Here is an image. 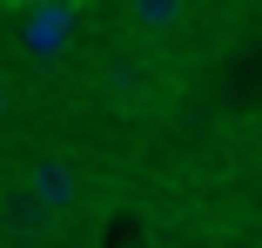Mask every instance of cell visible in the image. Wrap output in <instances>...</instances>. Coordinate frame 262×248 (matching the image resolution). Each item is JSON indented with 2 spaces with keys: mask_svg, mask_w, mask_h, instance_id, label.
I'll return each instance as SVG.
<instances>
[{
  "mask_svg": "<svg viewBox=\"0 0 262 248\" xmlns=\"http://www.w3.org/2000/svg\"><path fill=\"white\" fill-rule=\"evenodd\" d=\"M175 87H182V67L168 61V47L115 40L108 54L94 61V94H101L115 114H155Z\"/></svg>",
  "mask_w": 262,
  "mask_h": 248,
  "instance_id": "cell-1",
  "label": "cell"
},
{
  "mask_svg": "<svg viewBox=\"0 0 262 248\" xmlns=\"http://www.w3.org/2000/svg\"><path fill=\"white\" fill-rule=\"evenodd\" d=\"M20 188L61 221V215H74V208L88 202V168H81L74 155H34V161L20 168Z\"/></svg>",
  "mask_w": 262,
  "mask_h": 248,
  "instance_id": "cell-2",
  "label": "cell"
},
{
  "mask_svg": "<svg viewBox=\"0 0 262 248\" xmlns=\"http://www.w3.org/2000/svg\"><path fill=\"white\" fill-rule=\"evenodd\" d=\"M121 20H128V40L168 47V40L195 20V7H188V0H128V7H121Z\"/></svg>",
  "mask_w": 262,
  "mask_h": 248,
  "instance_id": "cell-3",
  "label": "cell"
},
{
  "mask_svg": "<svg viewBox=\"0 0 262 248\" xmlns=\"http://www.w3.org/2000/svg\"><path fill=\"white\" fill-rule=\"evenodd\" d=\"M47 221H54V215H47V208L34 202L27 188H7V194H0V228H7L14 241H34V235H47Z\"/></svg>",
  "mask_w": 262,
  "mask_h": 248,
  "instance_id": "cell-4",
  "label": "cell"
},
{
  "mask_svg": "<svg viewBox=\"0 0 262 248\" xmlns=\"http://www.w3.org/2000/svg\"><path fill=\"white\" fill-rule=\"evenodd\" d=\"M7 101H14V94H7V81H0V114H7Z\"/></svg>",
  "mask_w": 262,
  "mask_h": 248,
  "instance_id": "cell-5",
  "label": "cell"
}]
</instances>
